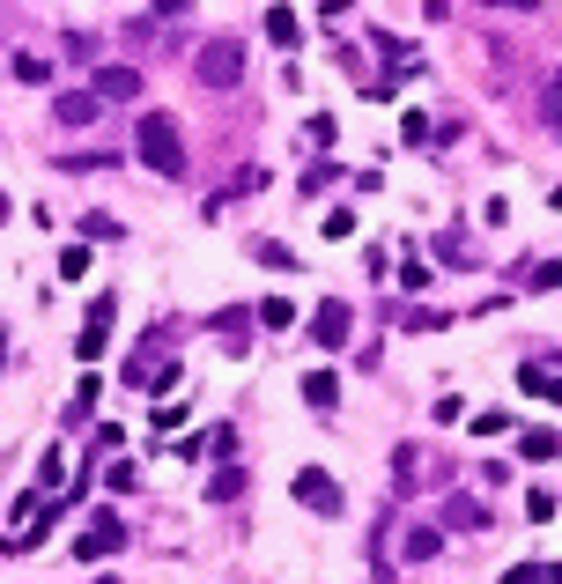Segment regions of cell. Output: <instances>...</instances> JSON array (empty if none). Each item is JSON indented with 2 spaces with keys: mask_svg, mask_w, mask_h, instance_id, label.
Masks as SVG:
<instances>
[{
  "mask_svg": "<svg viewBox=\"0 0 562 584\" xmlns=\"http://www.w3.org/2000/svg\"><path fill=\"white\" fill-rule=\"evenodd\" d=\"M134 156L156 178H185V141H178V119H171V111H141V119H134Z\"/></svg>",
  "mask_w": 562,
  "mask_h": 584,
  "instance_id": "obj_1",
  "label": "cell"
},
{
  "mask_svg": "<svg viewBox=\"0 0 562 584\" xmlns=\"http://www.w3.org/2000/svg\"><path fill=\"white\" fill-rule=\"evenodd\" d=\"M193 74H200V89H237L245 82V45H237V37H208Z\"/></svg>",
  "mask_w": 562,
  "mask_h": 584,
  "instance_id": "obj_2",
  "label": "cell"
},
{
  "mask_svg": "<svg viewBox=\"0 0 562 584\" xmlns=\"http://www.w3.org/2000/svg\"><path fill=\"white\" fill-rule=\"evenodd\" d=\"M289 496L304 503V511H318V518H341V481L326 474V466H296V481H289Z\"/></svg>",
  "mask_w": 562,
  "mask_h": 584,
  "instance_id": "obj_3",
  "label": "cell"
},
{
  "mask_svg": "<svg viewBox=\"0 0 562 584\" xmlns=\"http://www.w3.org/2000/svg\"><path fill=\"white\" fill-rule=\"evenodd\" d=\"M119 548H126V518L119 511H97V518L82 525V540H74V555H82V562H104V555H119Z\"/></svg>",
  "mask_w": 562,
  "mask_h": 584,
  "instance_id": "obj_4",
  "label": "cell"
},
{
  "mask_svg": "<svg viewBox=\"0 0 562 584\" xmlns=\"http://www.w3.org/2000/svg\"><path fill=\"white\" fill-rule=\"evenodd\" d=\"M311 341L326 348V355H341V348H348V296H326V304L311 311Z\"/></svg>",
  "mask_w": 562,
  "mask_h": 584,
  "instance_id": "obj_5",
  "label": "cell"
},
{
  "mask_svg": "<svg viewBox=\"0 0 562 584\" xmlns=\"http://www.w3.org/2000/svg\"><path fill=\"white\" fill-rule=\"evenodd\" d=\"M97 104H104V97H97V89H67V97H60V104H52V119H60V126H67V134H82V126H97Z\"/></svg>",
  "mask_w": 562,
  "mask_h": 584,
  "instance_id": "obj_6",
  "label": "cell"
},
{
  "mask_svg": "<svg viewBox=\"0 0 562 584\" xmlns=\"http://www.w3.org/2000/svg\"><path fill=\"white\" fill-rule=\"evenodd\" d=\"M444 525H452V533H489V503H474V496H452V503H444Z\"/></svg>",
  "mask_w": 562,
  "mask_h": 584,
  "instance_id": "obj_7",
  "label": "cell"
},
{
  "mask_svg": "<svg viewBox=\"0 0 562 584\" xmlns=\"http://www.w3.org/2000/svg\"><path fill=\"white\" fill-rule=\"evenodd\" d=\"M97 97H111V104L141 97V74H134V67H97Z\"/></svg>",
  "mask_w": 562,
  "mask_h": 584,
  "instance_id": "obj_8",
  "label": "cell"
},
{
  "mask_svg": "<svg viewBox=\"0 0 562 584\" xmlns=\"http://www.w3.org/2000/svg\"><path fill=\"white\" fill-rule=\"evenodd\" d=\"M304 400L318 414H333V407H341V378H333V370H311V378H304Z\"/></svg>",
  "mask_w": 562,
  "mask_h": 584,
  "instance_id": "obj_9",
  "label": "cell"
},
{
  "mask_svg": "<svg viewBox=\"0 0 562 584\" xmlns=\"http://www.w3.org/2000/svg\"><path fill=\"white\" fill-rule=\"evenodd\" d=\"M533 119H540V126H555V134H562V67L548 74V82H540V104H533Z\"/></svg>",
  "mask_w": 562,
  "mask_h": 584,
  "instance_id": "obj_10",
  "label": "cell"
},
{
  "mask_svg": "<svg viewBox=\"0 0 562 584\" xmlns=\"http://www.w3.org/2000/svg\"><path fill=\"white\" fill-rule=\"evenodd\" d=\"M518 385L540 392V400H562V370H540V363H518Z\"/></svg>",
  "mask_w": 562,
  "mask_h": 584,
  "instance_id": "obj_11",
  "label": "cell"
},
{
  "mask_svg": "<svg viewBox=\"0 0 562 584\" xmlns=\"http://www.w3.org/2000/svg\"><path fill=\"white\" fill-rule=\"evenodd\" d=\"M267 37L281 52H296V37H304V23H296V8H267Z\"/></svg>",
  "mask_w": 562,
  "mask_h": 584,
  "instance_id": "obj_12",
  "label": "cell"
},
{
  "mask_svg": "<svg viewBox=\"0 0 562 584\" xmlns=\"http://www.w3.org/2000/svg\"><path fill=\"white\" fill-rule=\"evenodd\" d=\"M215 333H222V341H230L237 355L252 348V318H245V311H215Z\"/></svg>",
  "mask_w": 562,
  "mask_h": 584,
  "instance_id": "obj_13",
  "label": "cell"
},
{
  "mask_svg": "<svg viewBox=\"0 0 562 584\" xmlns=\"http://www.w3.org/2000/svg\"><path fill=\"white\" fill-rule=\"evenodd\" d=\"M437 548H444V533H437V525H415V533L400 540V555H407V562H429Z\"/></svg>",
  "mask_w": 562,
  "mask_h": 584,
  "instance_id": "obj_14",
  "label": "cell"
},
{
  "mask_svg": "<svg viewBox=\"0 0 562 584\" xmlns=\"http://www.w3.org/2000/svg\"><path fill=\"white\" fill-rule=\"evenodd\" d=\"M518 451H526V459H562V429H526Z\"/></svg>",
  "mask_w": 562,
  "mask_h": 584,
  "instance_id": "obj_15",
  "label": "cell"
},
{
  "mask_svg": "<svg viewBox=\"0 0 562 584\" xmlns=\"http://www.w3.org/2000/svg\"><path fill=\"white\" fill-rule=\"evenodd\" d=\"M15 82H52V60H37V52H15Z\"/></svg>",
  "mask_w": 562,
  "mask_h": 584,
  "instance_id": "obj_16",
  "label": "cell"
},
{
  "mask_svg": "<svg viewBox=\"0 0 562 584\" xmlns=\"http://www.w3.org/2000/svg\"><path fill=\"white\" fill-rule=\"evenodd\" d=\"M252 259H259V267H274V274H289V267H296L289 244H252Z\"/></svg>",
  "mask_w": 562,
  "mask_h": 584,
  "instance_id": "obj_17",
  "label": "cell"
},
{
  "mask_svg": "<svg viewBox=\"0 0 562 584\" xmlns=\"http://www.w3.org/2000/svg\"><path fill=\"white\" fill-rule=\"evenodd\" d=\"M289 318H296V304H289V296H267V304H259V326H289Z\"/></svg>",
  "mask_w": 562,
  "mask_h": 584,
  "instance_id": "obj_18",
  "label": "cell"
},
{
  "mask_svg": "<svg viewBox=\"0 0 562 584\" xmlns=\"http://www.w3.org/2000/svg\"><path fill=\"white\" fill-rule=\"evenodd\" d=\"M400 289H407V296H422V289H429V267H422V259H415V252H407V259H400Z\"/></svg>",
  "mask_w": 562,
  "mask_h": 584,
  "instance_id": "obj_19",
  "label": "cell"
},
{
  "mask_svg": "<svg viewBox=\"0 0 562 584\" xmlns=\"http://www.w3.org/2000/svg\"><path fill=\"white\" fill-rule=\"evenodd\" d=\"M60 474H67V459H60V444H52L45 466H37V488H60Z\"/></svg>",
  "mask_w": 562,
  "mask_h": 584,
  "instance_id": "obj_20",
  "label": "cell"
},
{
  "mask_svg": "<svg viewBox=\"0 0 562 584\" xmlns=\"http://www.w3.org/2000/svg\"><path fill=\"white\" fill-rule=\"evenodd\" d=\"M141 474H134V466H126V459H111V474H104V488H111V496H126V488H134Z\"/></svg>",
  "mask_w": 562,
  "mask_h": 584,
  "instance_id": "obj_21",
  "label": "cell"
},
{
  "mask_svg": "<svg viewBox=\"0 0 562 584\" xmlns=\"http://www.w3.org/2000/svg\"><path fill=\"white\" fill-rule=\"evenodd\" d=\"M74 355H82V363H97V355H104V326H82V341H74Z\"/></svg>",
  "mask_w": 562,
  "mask_h": 584,
  "instance_id": "obj_22",
  "label": "cell"
},
{
  "mask_svg": "<svg viewBox=\"0 0 562 584\" xmlns=\"http://www.w3.org/2000/svg\"><path fill=\"white\" fill-rule=\"evenodd\" d=\"M237 488H245V474H237V466H222V474H215V481H208V496H215V503H222V496H237Z\"/></svg>",
  "mask_w": 562,
  "mask_h": 584,
  "instance_id": "obj_23",
  "label": "cell"
},
{
  "mask_svg": "<svg viewBox=\"0 0 562 584\" xmlns=\"http://www.w3.org/2000/svg\"><path fill=\"white\" fill-rule=\"evenodd\" d=\"M326 237H333V244L355 237V215H348V207H333V215H326Z\"/></svg>",
  "mask_w": 562,
  "mask_h": 584,
  "instance_id": "obj_24",
  "label": "cell"
},
{
  "mask_svg": "<svg viewBox=\"0 0 562 584\" xmlns=\"http://www.w3.org/2000/svg\"><path fill=\"white\" fill-rule=\"evenodd\" d=\"M400 141H407V148L429 141V119H422V111H407V119H400Z\"/></svg>",
  "mask_w": 562,
  "mask_h": 584,
  "instance_id": "obj_25",
  "label": "cell"
},
{
  "mask_svg": "<svg viewBox=\"0 0 562 584\" xmlns=\"http://www.w3.org/2000/svg\"><path fill=\"white\" fill-rule=\"evenodd\" d=\"M82 230L97 237V244H111V237H119V222H111V215H82Z\"/></svg>",
  "mask_w": 562,
  "mask_h": 584,
  "instance_id": "obj_26",
  "label": "cell"
},
{
  "mask_svg": "<svg viewBox=\"0 0 562 584\" xmlns=\"http://www.w3.org/2000/svg\"><path fill=\"white\" fill-rule=\"evenodd\" d=\"M503 584H540V562H518V570L503 577Z\"/></svg>",
  "mask_w": 562,
  "mask_h": 584,
  "instance_id": "obj_27",
  "label": "cell"
},
{
  "mask_svg": "<svg viewBox=\"0 0 562 584\" xmlns=\"http://www.w3.org/2000/svg\"><path fill=\"white\" fill-rule=\"evenodd\" d=\"M489 8H503V15H526V8H540V0H489Z\"/></svg>",
  "mask_w": 562,
  "mask_h": 584,
  "instance_id": "obj_28",
  "label": "cell"
},
{
  "mask_svg": "<svg viewBox=\"0 0 562 584\" xmlns=\"http://www.w3.org/2000/svg\"><path fill=\"white\" fill-rule=\"evenodd\" d=\"M185 8H193V0H156V15H185Z\"/></svg>",
  "mask_w": 562,
  "mask_h": 584,
  "instance_id": "obj_29",
  "label": "cell"
},
{
  "mask_svg": "<svg viewBox=\"0 0 562 584\" xmlns=\"http://www.w3.org/2000/svg\"><path fill=\"white\" fill-rule=\"evenodd\" d=\"M540 584H562V562H540Z\"/></svg>",
  "mask_w": 562,
  "mask_h": 584,
  "instance_id": "obj_30",
  "label": "cell"
},
{
  "mask_svg": "<svg viewBox=\"0 0 562 584\" xmlns=\"http://www.w3.org/2000/svg\"><path fill=\"white\" fill-rule=\"evenodd\" d=\"M8 215H15V207H8V193H0V222H8Z\"/></svg>",
  "mask_w": 562,
  "mask_h": 584,
  "instance_id": "obj_31",
  "label": "cell"
},
{
  "mask_svg": "<svg viewBox=\"0 0 562 584\" xmlns=\"http://www.w3.org/2000/svg\"><path fill=\"white\" fill-rule=\"evenodd\" d=\"M0 363H8V333H0Z\"/></svg>",
  "mask_w": 562,
  "mask_h": 584,
  "instance_id": "obj_32",
  "label": "cell"
},
{
  "mask_svg": "<svg viewBox=\"0 0 562 584\" xmlns=\"http://www.w3.org/2000/svg\"><path fill=\"white\" fill-rule=\"evenodd\" d=\"M97 584H119V577H97Z\"/></svg>",
  "mask_w": 562,
  "mask_h": 584,
  "instance_id": "obj_33",
  "label": "cell"
}]
</instances>
